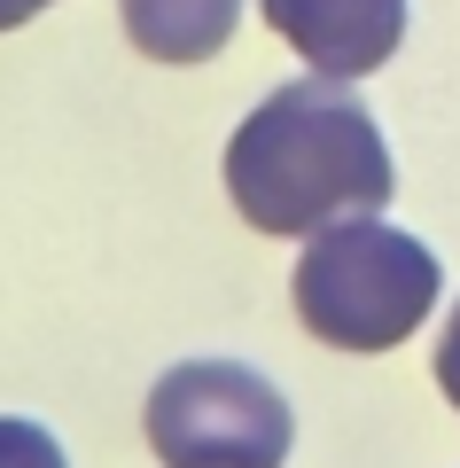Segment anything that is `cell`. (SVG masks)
<instances>
[{
  "instance_id": "1",
  "label": "cell",
  "mask_w": 460,
  "mask_h": 468,
  "mask_svg": "<svg viewBox=\"0 0 460 468\" xmlns=\"http://www.w3.org/2000/svg\"><path fill=\"white\" fill-rule=\"evenodd\" d=\"M398 172L382 125L336 79H296L265 94L227 141V196L258 234H320L336 218H375Z\"/></svg>"
},
{
  "instance_id": "2",
  "label": "cell",
  "mask_w": 460,
  "mask_h": 468,
  "mask_svg": "<svg viewBox=\"0 0 460 468\" xmlns=\"http://www.w3.org/2000/svg\"><path fill=\"white\" fill-rule=\"evenodd\" d=\"M437 304V258L382 218H336L305 234L296 258V313L336 351H390Z\"/></svg>"
},
{
  "instance_id": "3",
  "label": "cell",
  "mask_w": 460,
  "mask_h": 468,
  "mask_svg": "<svg viewBox=\"0 0 460 468\" xmlns=\"http://www.w3.org/2000/svg\"><path fill=\"white\" fill-rule=\"evenodd\" d=\"M148 445L165 468H281L289 461V406L258 367L180 359L148 390Z\"/></svg>"
},
{
  "instance_id": "4",
  "label": "cell",
  "mask_w": 460,
  "mask_h": 468,
  "mask_svg": "<svg viewBox=\"0 0 460 468\" xmlns=\"http://www.w3.org/2000/svg\"><path fill=\"white\" fill-rule=\"evenodd\" d=\"M265 24L313 63V79H367L406 39V0H265Z\"/></svg>"
},
{
  "instance_id": "5",
  "label": "cell",
  "mask_w": 460,
  "mask_h": 468,
  "mask_svg": "<svg viewBox=\"0 0 460 468\" xmlns=\"http://www.w3.org/2000/svg\"><path fill=\"white\" fill-rule=\"evenodd\" d=\"M242 0H125V39L156 63H211L234 39Z\"/></svg>"
},
{
  "instance_id": "6",
  "label": "cell",
  "mask_w": 460,
  "mask_h": 468,
  "mask_svg": "<svg viewBox=\"0 0 460 468\" xmlns=\"http://www.w3.org/2000/svg\"><path fill=\"white\" fill-rule=\"evenodd\" d=\"M0 468H70V461H63V445H55L39 421L0 414Z\"/></svg>"
},
{
  "instance_id": "7",
  "label": "cell",
  "mask_w": 460,
  "mask_h": 468,
  "mask_svg": "<svg viewBox=\"0 0 460 468\" xmlns=\"http://www.w3.org/2000/svg\"><path fill=\"white\" fill-rule=\"evenodd\" d=\"M437 383H444V399L460 414V304L444 313V335H437Z\"/></svg>"
},
{
  "instance_id": "8",
  "label": "cell",
  "mask_w": 460,
  "mask_h": 468,
  "mask_svg": "<svg viewBox=\"0 0 460 468\" xmlns=\"http://www.w3.org/2000/svg\"><path fill=\"white\" fill-rule=\"evenodd\" d=\"M39 8H55V0H0V32H16V24H32Z\"/></svg>"
}]
</instances>
